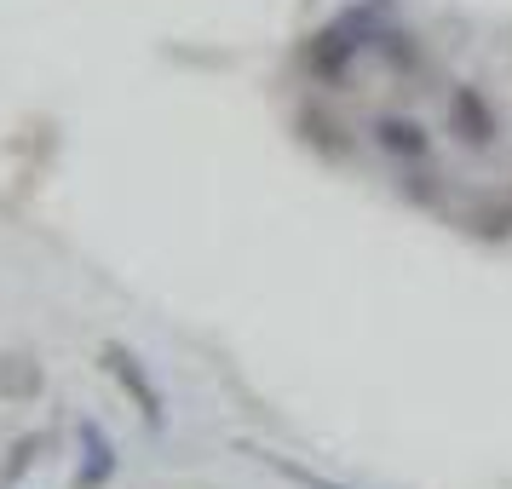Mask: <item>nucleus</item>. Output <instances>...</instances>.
Masks as SVG:
<instances>
[{"mask_svg": "<svg viewBox=\"0 0 512 489\" xmlns=\"http://www.w3.org/2000/svg\"><path fill=\"white\" fill-rule=\"evenodd\" d=\"M294 484H305V489H346V484H328V478H317V472H305V466H282Z\"/></svg>", "mask_w": 512, "mask_h": 489, "instance_id": "obj_4", "label": "nucleus"}, {"mask_svg": "<svg viewBox=\"0 0 512 489\" xmlns=\"http://www.w3.org/2000/svg\"><path fill=\"white\" fill-rule=\"evenodd\" d=\"M374 139L386 144L392 156H426V127L409 116H380L374 121Z\"/></svg>", "mask_w": 512, "mask_h": 489, "instance_id": "obj_3", "label": "nucleus"}, {"mask_svg": "<svg viewBox=\"0 0 512 489\" xmlns=\"http://www.w3.org/2000/svg\"><path fill=\"white\" fill-rule=\"evenodd\" d=\"M449 121H455V133H466V144H489L495 139V110L484 104L478 87H461V93L449 98Z\"/></svg>", "mask_w": 512, "mask_h": 489, "instance_id": "obj_1", "label": "nucleus"}, {"mask_svg": "<svg viewBox=\"0 0 512 489\" xmlns=\"http://www.w3.org/2000/svg\"><path fill=\"white\" fill-rule=\"evenodd\" d=\"M104 363H110V374H116V380L127 386V392L139 397V409H144V415H150V420H162V397H156V386L144 380V369L133 363V357H127V351L110 346V351H104Z\"/></svg>", "mask_w": 512, "mask_h": 489, "instance_id": "obj_2", "label": "nucleus"}]
</instances>
